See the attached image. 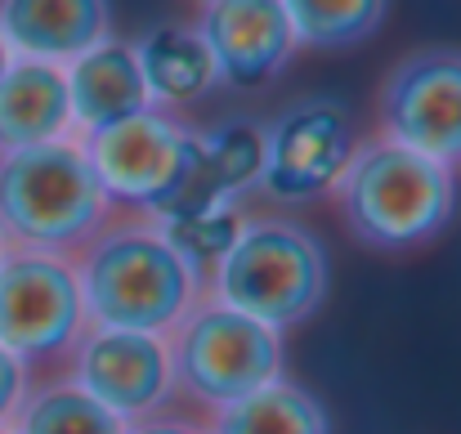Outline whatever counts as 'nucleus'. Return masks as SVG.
<instances>
[{"label": "nucleus", "mask_w": 461, "mask_h": 434, "mask_svg": "<svg viewBox=\"0 0 461 434\" xmlns=\"http://www.w3.org/2000/svg\"><path fill=\"white\" fill-rule=\"evenodd\" d=\"M9 63H14V54H9V45H5V41H0V77H5V72H9Z\"/></svg>", "instance_id": "obj_22"}, {"label": "nucleus", "mask_w": 461, "mask_h": 434, "mask_svg": "<svg viewBox=\"0 0 461 434\" xmlns=\"http://www.w3.org/2000/svg\"><path fill=\"white\" fill-rule=\"evenodd\" d=\"M354 117L331 95H305L278 108L260 126V175L256 188L274 206H313L336 193L354 157Z\"/></svg>", "instance_id": "obj_7"}, {"label": "nucleus", "mask_w": 461, "mask_h": 434, "mask_svg": "<svg viewBox=\"0 0 461 434\" xmlns=\"http://www.w3.org/2000/svg\"><path fill=\"white\" fill-rule=\"evenodd\" d=\"M95 179L104 184L113 211L122 215H166L179 193L188 188L193 161H197V131L170 113V108H144L131 122H117L99 135L77 140Z\"/></svg>", "instance_id": "obj_6"}, {"label": "nucleus", "mask_w": 461, "mask_h": 434, "mask_svg": "<svg viewBox=\"0 0 461 434\" xmlns=\"http://www.w3.org/2000/svg\"><path fill=\"white\" fill-rule=\"evenodd\" d=\"M193 27L215 63V81L233 90L278 81L301 50L283 0H202Z\"/></svg>", "instance_id": "obj_11"}, {"label": "nucleus", "mask_w": 461, "mask_h": 434, "mask_svg": "<svg viewBox=\"0 0 461 434\" xmlns=\"http://www.w3.org/2000/svg\"><path fill=\"white\" fill-rule=\"evenodd\" d=\"M327 291L331 256L309 224L292 215H242L206 295L283 336L327 304Z\"/></svg>", "instance_id": "obj_4"}, {"label": "nucleus", "mask_w": 461, "mask_h": 434, "mask_svg": "<svg viewBox=\"0 0 461 434\" xmlns=\"http://www.w3.org/2000/svg\"><path fill=\"white\" fill-rule=\"evenodd\" d=\"M345 233L372 256H412L439 242L457 215V175L412 148L363 140L336 184Z\"/></svg>", "instance_id": "obj_1"}, {"label": "nucleus", "mask_w": 461, "mask_h": 434, "mask_svg": "<svg viewBox=\"0 0 461 434\" xmlns=\"http://www.w3.org/2000/svg\"><path fill=\"white\" fill-rule=\"evenodd\" d=\"M72 140L68 77L54 63L14 59L0 77V152Z\"/></svg>", "instance_id": "obj_14"}, {"label": "nucleus", "mask_w": 461, "mask_h": 434, "mask_svg": "<svg viewBox=\"0 0 461 434\" xmlns=\"http://www.w3.org/2000/svg\"><path fill=\"white\" fill-rule=\"evenodd\" d=\"M381 140L439 166L461 161V45H421L403 54L376 90Z\"/></svg>", "instance_id": "obj_9"}, {"label": "nucleus", "mask_w": 461, "mask_h": 434, "mask_svg": "<svg viewBox=\"0 0 461 434\" xmlns=\"http://www.w3.org/2000/svg\"><path fill=\"white\" fill-rule=\"evenodd\" d=\"M63 77H68L72 140L99 135V131H108L117 122H131L144 108H153L131 41H117V36L99 41L95 50H86L81 59H72L63 68Z\"/></svg>", "instance_id": "obj_13"}, {"label": "nucleus", "mask_w": 461, "mask_h": 434, "mask_svg": "<svg viewBox=\"0 0 461 434\" xmlns=\"http://www.w3.org/2000/svg\"><path fill=\"white\" fill-rule=\"evenodd\" d=\"M0 434H14V430H9V426H0Z\"/></svg>", "instance_id": "obj_23"}, {"label": "nucleus", "mask_w": 461, "mask_h": 434, "mask_svg": "<svg viewBox=\"0 0 461 434\" xmlns=\"http://www.w3.org/2000/svg\"><path fill=\"white\" fill-rule=\"evenodd\" d=\"M135 45V63L144 72V86H149V99L157 108H188L197 104L211 86H215V63L197 36V27H184V23H157L149 27Z\"/></svg>", "instance_id": "obj_16"}, {"label": "nucleus", "mask_w": 461, "mask_h": 434, "mask_svg": "<svg viewBox=\"0 0 461 434\" xmlns=\"http://www.w3.org/2000/svg\"><path fill=\"white\" fill-rule=\"evenodd\" d=\"M126 434H206V426L193 417H179V412H157L149 421H135Z\"/></svg>", "instance_id": "obj_21"}, {"label": "nucleus", "mask_w": 461, "mask_h": 434, "mask_svg": "<svg viewBox=\"0 0 461 434\" xmlns=\"http://www.w3.org/2000/svg\"><path fill=\"white\" fill-rule=\"evenodd\" d=\"M166 354L175 399L202 408L206 417L283 376V336L211 295H202L166 331Z\"/></svg>", "instance_id": "obj_5"}, {"label": "nucleus", "mask_w": 461, "mask_h": 434, "mask_svg": "<svg viewBox=\"0 0 461 434\" xmlns=\"http://www.w3.org/2000/svg\"><path fill=\"white\" fill-rule=\"evenodd\" d=\"M202 426L206 434H331V412L309 385L278 376L265 390L211 412Z\"/></svg>", "instance_id": "obj_17"}, {"label": "nucleus", "mask_w": 461, "mask_h": 434, "mask_svg": "<svg viewBox=\"0 0 461 434\" xmlns=\"http://www.w3.org/2000/svg\"><path fill=\"white\" fill-rule=\"evenodd\" d=\"M296 45L318 54H345L367 45L390 14V0H283Z\"/></svg>", "instance_id": "obj_19"}, {"label": "nucleus", "mask_w": 461, "mask_h": 434, "mask_svg": "<svg viewBox=\"0 0 461 434\" xmlns=\"http://www.w3.org/2000/svg\"><path fill=\"white\" fill-rule=\"evenodd\" d=\"M256 175H260V126L256 122L238 117V122L197 131V161H193L188 188L166 215L238 206V197L256 188Z\"/></svg>", "instance_id": "obj_15"}, {"label": "nucleus", "mask_w": 461, "mask_h": 434, "mask_svg": "<svg viewBox=\"0 0 461 434\" xmlns=\"http://www.w3.org/2000/svg\"><path fill=\"white\" fill-rule=\"evenodd\" d=\"M113 202L77 140L0 152V242L77 260L113 220Z\"/></svg>", "instance_id": "obj_3"}, {"label": "nucleus", "mask_w": 461, "mask_h": 434, "mask_svg": "<svg viewBox=\"0 0 461 434\" xmlns=\"http://www.w3.org/2000/svg\"><path fill=\"white\" fill-rule=\"evenodd\" d=\"M86 300L72 260L5 251L0 260V345L27 372L68 367L77 340L86 336Z\"/></svg>", "instance_id": "obj_8"}, {"label": "nucleus", "mask_w": 461, "mask_h": 434, "mask_svg": "<svg viewBox=\"0 0 461 434\" xmlns=\"http://www.w3.org/2000/svg\"><path fill=\"white\" fill-rule=\"evenodd\" d=\"M27 390H32V372L0 345V426L14 421V412H18V403L27 399Z\"/></svg>", "instance_id": "obj_20"}, {"label": "nucleus", "mask_w": 461, "mask_h": 434, "mask_svg": "<svg viewBox=\"0 0 461 434\" xmlns=\"http://www.w3.org/2000/svg\"><path fill=\"white\" fill-rule=\"evenodd\" d=\"M0 260H5V242H0Z\"/></svg>", "instance_id": "obj_24"}, {"label": "nucleus", "mask_w": 461, "mask_h": 434, "mask_svg": "<svg viewBox=\"0 0 461 434\" xmlns=\"http://www.w3.org/2000/svg\"><path fill=\"white\" fill-rule=\"evenodd\" d=\"M14 434H126L131 426L122 417H113L104 403H95L86 390H77L68 376H50V381H32L27 399L18 403Z\"/></svg>", "instance_id": "obj_18"}, {"label": "nucleus", "mask_w": 461, "mask_h": 434, "mask_svg": "<svg viewBox=\"0 0 461 434\" xmlns=\"http://www.w3.org/2000/svg\"><path fill=\"white\" fill-rule=\"evenodd\" d=\"M197 5H202V0H197Z\"/></svg>", "instance_id": "obj_25"}, {"label": "nucleus", "mask_w": 461, "mask_h": 434, "mask_svg": "<svg viewBox=\"0 0 461 434\" xmlns=\"http://www.w3.org/2000/svg\"><path fill=\"white\" fill-rule=\"evenodd\" d=\"M90 327L166 336L206 291L149 215H113L72 260Z\"/></svg>", "instance_id": "obj_2"}, {"label": "nucleus", "mask_w": 461, "mask_h": 434, "mask_svg": "<svg viewBox=\"0 0 461 434\" xmlns=\"http://www.w3.org/2000/svg\"><path fill=\"white\" fill-rule=\"evenodd\" d=\"M113 36L108 0H0V41L14 59L68 68Z\"/></svg>", "instance_id": "obj_12"}, {"label": "nucleus", "mask_w": 461, "mask_h": 434, "mask_svg": "<svg viewBox=\"0 0 461 434\" xmlns=\"http://www.w3.org/2000/svg\"><path fill=\"white\" fill-rule=\"evenodd\" d=\"M59 376H68L77 390H86L126 426L166 412V403L175 399L166 336H149V331L86 327V336L77 340Z\"/></svg>", "instance_id": "obj_10"}]
</instances>
